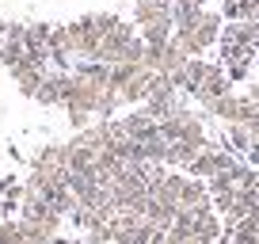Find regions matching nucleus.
Segmentation results:
<instances>
[{
	"label": "nucleus",
	"instance_id": "1",
	"mask_svg": "<svg viewBox=\"0 0 259 244\" xmlns=\"http://www.w3.org/2000/svg\"><path fill=\"white\" fill-rule=\"evenodd\" d=\"M118 23H122V19L111 16V12H96V16L73 19V23L65 27V31H69V42H73V54L84 57V61H92V57H96V50H99V42H103Z\"/></svg>",
	"mask_w": 259,
	"mask_h": 244
},
{
	"label": "nucleus",
	"instance_id": "2",
	"mask_svg": "<svg viewBox=\"0 0 259 244\" xmlns=\"http://www.w3.org/2000/svg\"><path fill=\"white\" fill-rule=\"evenodd\" d=\"M149 76H153L149 65H126V61H118V65H111V92H118L122 103H145Z\"/></svg>",
	"mask_w": 259,
	"mask_h": 244
},
{
	"label": "nucleus",
	"instance_id": "3",
	"mask_svg": "<svg viewBox=\"0 0 259 244\" xmlns=\"http://www.w3.org/2000/svg\"><path fill=\"white\" fill-rule=\"evenodd\" d=\"M202 111H206V114H213V118H221L225 126H229V122H244V126H248L251 114H255V103H251L248 96H240V92H225V96L210 99Z\"/></svg>",
	"mask_w": 259,
	"mask_h": 244
},
{
	"label": "nucleus",
	"instance_id": "4",
	"mask_svg": "<svg viewBox=\"0 0 259 244\" xmlns=\"http://www.w3.org/2000/svg\"><path fill=\"white\" fill-rule=\"evenodd\" d=\"M138 38V27H130V23H118L111 34H107L103 42H99V50H96V57L92 61H103V65H118L122 61V54H126V46Z\"/></svg>",
	"mask_w": 259,
	"mask_h": 244
},
{
	"label": "nucleus",
	"instance_id": "5",
	"mask_svg": "<svg viewBox=\"0 0 259 244\" xmlns=\"http://www.w3.org/2000/svg\"><path fill=\"white\" fill-rule=\"evenodd\" d=\"M225 92H233V80L225 76V69L218 65V61H210V69H206V76H202V84L191 92V99H198V103H210V99H218V96H225Z\"/></svg>",
	"mask_w": 259,
	"mask_h": 244
},
{
	"label": "nucleus",
	"instance_id": "6",
	"mask_svg": "<svg viewBox=\"0 0 259 244\" xmlns=\"http://www.w3.org/2000/svg\"><path fill=\"white\" fill-rule=\"evenodd\" d=\"M122 130H126V138H134L138 145H145L149 138H156V118L145 111V107H138V111H130V114H122Z\"/></svg>",
	"mask_w": 259,
	"mask_h": 244
},
{
	"label": "nucleus",
	"instance_id": "7",
	"mask_svg": "<svg viewBox=\"0 0 259 244\" xmlns=\"http://www.w3.org/2000/svg\"><path fill=\"white\" fill-rule=\"evenodd\" d=\"M210 202V187H206V179H183V191H179V210H206Z\"/></svg>",
	"mask_w": 259,
	"mask_h": 244
},
{
	"label": "nucleus",
	"instance_id": "8",
	"mask_svg": "<svg viewBox=\"0 0 259 244\" xmlns=\"http://www.w3.org/2000/svg\"><path fill=\"white\" fill-rule=\"evenodd\" d=\"M138 31H141V42H145V46H168V42H171V31H176L171 12H168V16H160V19H149V23L138 27Z\"/></svg>",
	"mask_w": 259,
	"mask_h": 244
},
{
	"label": "nucleus",
	"instance_id": "9",
	"mask_svg": "<svg viewBox=\"0 0 259 244\" xmlns=\"http://www.w3.org/2000/svg\"><path fill=\"white\" fill-rule=\"evenodd\" d=\"M187 172H191V179H213L218 176V141H206V149L187 164Z\"/></svg>",
	"mask_w": 259,
	"mask_h": 244
},
{
	"label": "nucleus",
	"instance_id": "10",
	"mask_svg": "<svg viewBox=\"0 0 259 244\" xmlns=\"http://www.w3.org/2000/svg\"><path fill=\"white\" fill-rule=\"evenodd\" d=\"M12 80L19 84V92H23V96H34V92L42 88V80H46V69H42V65H31V61H23V65L12 69Z\"/></svg>",
	"mask_w": 259,
	"mask_h": 244
},
{
	"label": "nucleus",
	"instance_id": "11",
	"mask_svg": "<svg viewBox=\"0 0 259 244\" xmlns=\"http://www.w3.org/2000/svg\"><path fill=\"white\" fill-rule=\"evenodd\" d=\"M69 57H73L69 31H65V27H54V34H50V65H57V69L69 73Z\"/></svg>",
	"mask_w": 259,
	"mask_h": 244
},
{
	"label": "nucleus",
	"instance_id": "12",
	"mask_svg": "<svg viewBox=\"0 0 259 244\" xmlns=\"http://www.w3.org/2000/svg\"><path fill=\"white\" fill-rule=\"evenodd\" d=\"M31 168L54 172V176H69V172H65V145H46V149H38V156H34Z\"/></svg>",
	"mask_w": 259,
	"mask_h": 244
},
{
	"label": "nucleus",
	"instance_id": "13",
	"mask_svg": "<svg viewBox=\"0 0 259 244\" xmlns=\"http://www.w3.org/2000/svg\"><path fill=\"white\" fill-rule=\"evenodd\" d=\"M194 38L202 42V50H210V46L221 42V16L218 12H202V19H198V27H194Z\"/></svg>",
	"mask_w": 259,
	"mask_h": 244
},
{
	"label": "nucleus",
	"instance_id": "14",
	"mask_svg": "<svg viewBox=\"0 0 259 244\" xmlns=\"http://www.w3.org/2000/svg\"><path fill=\"white\" fill-rule=\"evenodd\" d=\"M171 12V0H138L134 4V27H145L149 19H160Z\"/></svg>",
	"mask_w": 259,
	"mask_h": 244
},
{
	"label": "nucleus",
	"instance_id": "15",
	"mask_svg": "<svg viewBox=\"0 0 259 244\" xmlns=\"http://www.w3.org/2000/svg\"><path fill=\"white\" fill-rule=\"evenodd\" d=\"M179 92L171 88V80L164 73H153L149 76V96H145V103H168V99H176Z\"/></svg>",
	"mask_w": 259,
	"mask_h": 244
},
{
	"label": "nucleus",
	"instance_id": "16",
	"mask_svg": "<svg viewBox=\"0 0 259 244\" xmlns=\"http://www.w3.org/2000/svg\"><path fill=\"white\" fill-rule=\"evenodd\" d=\"M225 145L233 149V153H240V156L251 149V134H248L244 122H229V126H225Z\"/></svg>",
	"mask_w": 259,
	"mask_h": 244
},
{
	"label": "nucleus",
	"instance_id": "17",
	"mask_svg": "<svg viewBox=\"0 0 259 244\" xmlns=\"http://www.w3.org/2000/svg\"><path fill=\"white\" fill-rule=\"evenodd\" d=\"M225 233H229V244H259V221L244 218L233 229H225Z\"/></svg>",
	"mask_w": 259,
	"mask_h": 244
},
{
	"label": "nucleus",
	"instance_id": "18",
	"mask_svg": "<svg viewBox=\"0 0 259 244\" xmlns=\"http://www.w3.org/2000/svg\"><path fill=\"white\" fill-rule=\"evenodd\" d=\"M0 61H4V69L12 73L16 65L27 61V46H23V42H4V38H0Z\"/></svg>",
	"mask_w": 259,
	"mask_h": 244
},
{
	"label": "nucleus",
	"instance_id": "19",
	"mask_svg": "<svg viewBox=\"0 0 259 244\" xmlns=\"http://www.w3.org/2000/svg\"><path fill=\"white\" fill-rule=\"evenodd\" d=\"M23 195H27V187L16 179V183L4 191V198H0V214H19V206H23Z\"/></svg>",
	"mask_w": 259,
	"mask_h": 244
},
{
	"label": "nucleus",
	"instance_id": "20",
	"mask_svg": "<svg viewBox=\"0 0 259 244\" xmlns=\"http://www.w3.org/2000/svg\"><path fill=\"white\" fill-rule=\"evenodd\" d=\"M206 69H210V61L206 57H191L187 61V88L183 92H194L198 84H202V76H206Z\"/></svg>",
	"mask_w": 259,
	"mask_h": 244
},
{
	"label": "nucleus",
	"instance_id": "21",
	"mask_svg": "<svg viewBox=\"0 0 259 244\" xmlns=\"http://www.w3.org/2000/svg\"><path fill=\"white\" fill-rule=\"evenodd\" d=\"M0 244H27L19 218H16V221H0Z\"/></svg>",
	"mask_w": 259,
	"mask_h": 244
},
{
	"label": "nucleus",
	"instance_id": "22",
	"mask_svg": "<svg viewBox=\"0 0 259 244\" xmlns=\"http://www.w3.org/2000/svg\"><path fill=\"white\" fill-rule=\"evenodd\" d=\"M153 233H156L153 221L138 218V221H134V229H130V244H149V240H153Z\"/></svg>",
	"mask_w": 259,
	"mask_h": 244
},
{
	"label": "nucleus",
	"instance_id": "23",
	"mask_svg": "<svg viewBox=\"0 0 259 244\" xmlns=\"http://www.w3.org/2000/svg\"><path fill=\"white\" fill-rule=\"evenodd\" d=\"M225 76H229V80H248V76H251V57L229 61V65H225Z\"/></svg>",
	"mask_w": 259,
	"mask_h": 244
},
{
	"label": "nucleus",
	"instance_id": "24",
	"mask_svg": "<svg viewBox=\"0 0 259 244\" xmlns=\"http://www.w3.org/2000/svg\"><path fill=\"white\" fill-rule=\"evenodd\" d=\"M0 34H4V42H23L27 23H0Z\"/></svg>",
	"mask_w": 259,
	"mask_h": 244
},
{
	"label": "nucleus",
	"instance_id": "25",
	"mask_svg": "<svg viewBox=\"0 0 259 244\" xmlns=\"http://www.w3.org/2000/svg\"><path fill=\"white\" fill-rule=\"evenodd\" d=\"M69 126H73L76 134L88 130V126H92V111H69Z\"/></svg>",
	"mask_w": 259,
	"mask_h": 244
},
{
	"label": "nucleus",
	"instance_id": "26",
	"mask_svg": "<svg viewBox=\"0 0 259 244\" xmlns=\"http://www.w3.org/2000/svg\"><path fill=\"white\" fill-rule=\"evenodd\" d=\"M244 164H251V168H259V141H251V149L244 153Z\"/></svg>",
	"mask_w": 259,
	"mask_h": 244
},
{
	"label": "nucleus",
	"instance_id": "27",
	"mask_svg": "<svg viewBox=\"0 0 259 244\" xmlns=\"http://www.w3.org/2000/svg\"><path fill=\"white\" fill-rule=\"evenodd\" d=\"M244 96H248V99H251V103H255V107H259V80H248V92H244Z\"/></svg>",
	"mask_w": 259,
	"mask_h": 244
},
{
	"label": "nucleus",
	"instance_id": "28",
	"mask_svg": "<svg viewBox=\"0 0 259 244\" xmlns=\"http://www.w3.org/2000/svg\"><path fill=\"white\" fill-rule=\"evenodd\" d=\"M149 244H171V240H168V233H160V229H156V233H153V240H149Z\"/></svg>",
	"mask_w": 259,
	"mask_h": 244
},
{
	"label": "nucleus",
	"instance_id": "29",
	"mask_svg": "<svg viewBox=\"0 0 259 244\" xmlns=\"http://www.w3.org/2000/svg\"><path fill=\"white\" fill-rule=\"evenodd\" d=\"M12 183H16V179H12V176H4V179H0V198H4V191H8Z\"/></svg>",
	"mask_w": 259,
	"mask_h": 244
},
{
	"label": "nucleus",
	"instance_id": "30",
	"mask_svg": "<svg viewBox=\"0 0 259 244\" xmlns=\"http://www.w3.org/2000/svg\"><path fill=\"white\" fill-rule=\"evenodd\" d=\"M50 244H80V240H65V236H54Z\"/></svg>",
	"mask_w": 259,
	"mask_h": 244
},
{
	"label": "nucleus",
	"instance_id": "31",
	"mask_svg": "<svg viewBox=\"0 0 259 244\" xmlns=\"http://www.w3.org/2000/svg\"><path fill=\"white\" fill-rule=\"evenodd\" d=\"M0 221H4V218H0Z\"/></svg>",
	"mask_w": 259,
	"mask_h": 244
}]
</instances>
